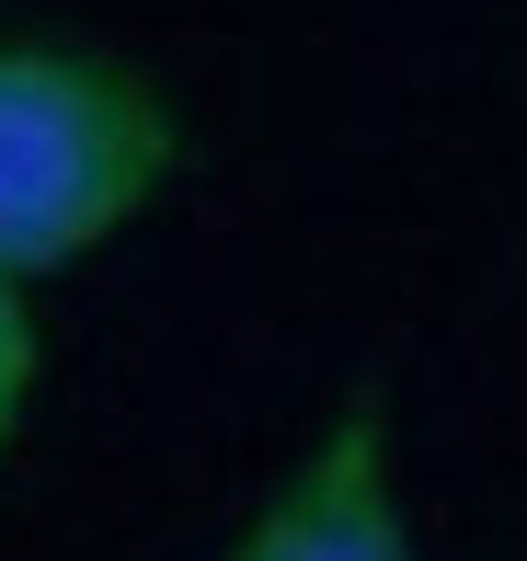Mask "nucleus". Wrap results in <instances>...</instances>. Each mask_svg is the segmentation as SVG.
I'll return each mask as SVG.
<instances>
[{
    "label": "nucleus",
    "mask_w": 527,
    "mask_h": 561,
    "mask_svg": "<svg viewBox=\"0 0 527 561\" xmlns=\"http://www.w3.org/2000/svg\"><path fill=\"white\" fill-rule=\"evenodd\" d=\"M35 378H46V321H35V287L0 275V458H12L23 413H35Z\"/></svg>",
    "instance_id": "3"
},
{
    "label": "nucleus",
    "mask_w": 527,
    "mask_h": 561,
    "mask_svg": "<svg viewBox=\"0 0 527 561\" xmlns=\"http://www.w3.org/2000/svg\"><path fill=\"white\" fill-rule=\"evenodd\" d=\"M184 126L138 58L104 46H0V275L92 264L161 207Z\"/></svg>",
    "instance_id": "1"
},
{
    "label": "nucleus",
    "mask_w": 527,
    "mask_h": 561,
    "mask_svg": "<svg viewBox=\"0 0 527 561\" xmlns=\"http://www.w3.org/2000/svg\"><path fill=\"white\" fill-rule=\"evenodd\" d=\"M230 561H424L413 516H401V470H390V413L379 401L333 413L298 447V470L241 516Z\"/></svg>",
    "instance_id": "2"
}]
</instances>
